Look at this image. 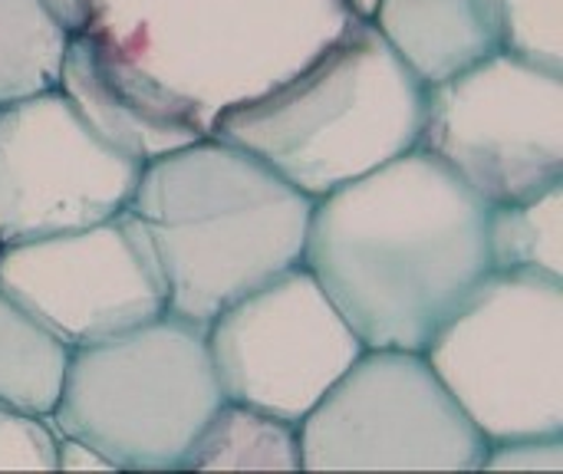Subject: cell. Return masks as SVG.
Segmentation results:
<instances>
[{
	"mask_svg": "<svg viewBox=\"0 0 563 474\" xmlns=\"http://www.w3.org/2000/svg\"><path fill=\"white\" fill-rule=\"evenodd\" d=\"M300 264L363 346L422 353L492 271L488 205L416 145L313 198Z\"/></svg>",
	"mask_w": 563,
	"mask_h": 474,
	"instance_id": "cell-1",
	"label": "cell"
},
{
	"mask_svg": "<svg viewBox=\"0 0 563 474\" xmlns=\"http://www.w3.org/2000/svg\"><path fill=\"white\" fill-rule=\"evenodd\" d=\"M125 208L152 241L168 310L208 323L300 264L313 198L247 148L205 135L145 162Z\"/></svg>",
	"mask_w": 563,
	"mask_h": 474,
	"instance_id": "cell-2",
	"label": "cell"
},
{
	"mask_svg": "<svg viewBox=\"0 0 563 474\" xmlns=\"http://www.w3.org/2000/svg\"><path fill=\"white\" fill-rule=\"evenodd\" d=\"M426 86L369 20H353L277 86L214 115L221 135L310 198L416 148Z\"/></svg>",
	"mask_w": 563,
	"mask_h": 474,
	"instance_id": "cell-3",
	"label": "cell"
},
{
	"mask_svg": "<svg viewBox=\"0 0 563 474\" xmlns=\"http://www.w3.org/2000/svg\"><path fill=\"white\" fill-rule=\"evenodd\" d=\"M82 30L122 49L188 99L208 132L218 112L251 99L369 20L376 0H86Z\"/></svg>",
	"mask_w": 563,
	"mask_h": 474,
	"instance_id": "cell-4",
	"label": "cell"
},
{
	"mask_svg": "<svg viewBox=\"0 0 563 474\" xmlns=\"http://www.w3.org/2000/svg\"><path fill=\"white\" fill-rule=\"evenodd\" d=\"M224 403L205 323L165 310L115 337L73 346L49 422L89 442L115 472H181Z\"/></svg>",
	"mask_w": 563,
	"mask_h": 474,
	"instance_id": "cell-5",
	"label": "cell"
},
{
	"mask_svg": "<svg viewBox=\"0 0 563 474\" xmlns=\"http://www.w3.org/2000/svg\"><path fill=\"white\" fill-rule=\"evenodd\" d=\"M422 353L488 442L563 432L558 277L488 271Z\"/></svg>",
	"mask_w": 563,
	"mask_h": 474,
	"instance_id": "cell-6",
	"label": "cell"
},
{
	"mask_svg": "<svg viewBox=\"0 0 563 474\" xmlns=\"http://www.w3.org/2000/svg\"><path fill=\"white\" fill-rule=\"evenodd\" d=\"M485 449L419 350L366 346L300 419L303 472H478Z\"/></svg>",
	"mask_w": 563,
	"mask_h": 474,
	"instance_id": "cell-7",
	"label": "cell"
},
{
	"mask_svg": "<svg viewBox=\"0 0 563 474\" xmlns=\"http://www.w3.org/2000/svg\"><path fill=\"white\" fill-rule=\"evenodd\" d=\"M419 148L488 208L563 181V69L495 49L426 89Z\"/></svg>",
	"mask_w": 563,
	"mask_h": 474,
	"instance_id": "cell-8",
	"label": "cell"
},
{
	"mask_svg": "<svg viewBox=\"0 0 563 474\" xmlns=\"http://www.w3.org/2000/svg\"><path fill=\"white\" fill-rule=\"evenodd\" d=\"M205 333L224 399L297 426L366 350L303 264L231 300Z\"/></svg>",
	"mask_w": 563,
	"mask_h": 474,
	"instance_id": "cell-9",
	"label": "cell"
},
{
	"mask_svg": "<svg viewBox=\"0 0 563 474\" xmlns=\"http://www.w3.org/2000/svg\"><path fill=\"white\" fill-rule=\"evenodd\" d=\"M0 290L69 350L168 310V290L139 218L122 208L96 224L0 247Z\"/></svg>",
	"mask_w": 563,
	"mask_h": 474,
	"instance_id": "cell-10",
	"label": "cell"
},
{
	"mask_svg": "<svg viewBox=\"0 0 563 474\" xmlns=\"http://www.w3.org/2000/svg\"><path fill=\"white\" fill-rule=\"evenodd\" d=\"M142 165L115 152L56 86L0 106V244L122 211Z\"/></svg>",
	"mask_w": 563,
	"mask_h": 474,
	"instance_id": "cell-11",
	"label": "cell"
},
{
	"mask_svg": "<svg viewBox=\"0 0 563 474\" xmlns=\"http://www.w3.org/2000/svg\"><path fill=\"white\" fill-rule=\"evenodd\" d=\"M59 89L96 135L139 165L211 135L188 99L89 30L69 36Z\"/></svg>",
	"mask_w": 563,
	"mask_h": 474,
	"instance_id": "cell-12",
	"label": "cell"
},
{
	"mask_svg": "<svg viewBox=\"0 0 563 474\" xmlns=\"http://www.w3.org/2000/svg\"><path fill=\"white\" fill-rule=\"evenodd\" d=\"M369 23L426 89L501 49L485 0H376Z\"/></svg>",
	"mask_w": 563,
	"mask_h": 474,
	"instance_id": "cell-13",
	"label": "cell"
},
{
	"mask_svg": "<svg viewBox=\"0 0 563 474\" xmlns=\"http://www.w3.org/2000/svg\"><path fill=\"white\" fill-rule=\"evenodd\" d=\"M181 472H303L300 426L224 399L195 436Z\"/></svg>",
	"mask_w": 563,
	"mask_h": 474,
	"instance_id": "cell-14",
	"label": "cell"
},
{
	"mask_svg": "<svg viewBox=\"0 0 563 474\" xmlns=\"http://www.w3.org/2000/svg\"><path fill=\"white\" fill-rule=\"evenodd\" d=\"M66 363L69 346L0 290V403L49 419L63 389Z\"/></svg>",
	"mask_w": 563,
	"mask_h": 474,
	"instance_id": "cell-15",
	"label": "cell"
},
{
	"mask_svg": "<svg viewBox=\"0 0 563 474\" xmlns=\"http://www.w3.org/2000/svg\"><path fill=\"white\" fill-rule=\"evenodd\" d=\"M69 36L46 0H0V106L56 89Z\"/></svg>",
	"mask_w": 563,
	"mask_h": 474,
	"instance_id": "cell-16",
	"label": "cell"
},
{
	"mask_svg": "<svg viewBox=\"0 0 563 474\" xmlns=\"http://www.w3.org/2000/svg\"><path fill=\"white\" fill-rule=\"evenodd\" d=\"M492 271H531L563 280V181L525 201L488 208Z\"/></svg>",
	"mask_w": 563,
	"mask_h": 474,
	"instance_id": "cell-17",
	"label": "cell"
},
{
	"mask_svg": "<svg viewBox=\"0 0 563 474\" xmlns=\"http://www.w3.org/2000/svg\"><path fill=\"white\" fill-rule=\"evenodd\" d=\"M498 46L563 69V0H485Z\"/></svg>",
	"mask_w": 563,
	"mask_h": 474,
	"instance_id": "cell-18",
	"label": "cell"
},
{
	"mask_svg": "<svg viewBox=\"0 0 563 474\" xmlns=\"http://www.w3.org/2000/svg\"><path fill=\"white\" fill-rule=\"evenodd\" d=\"M53 449L49 419L0 403V472H53Z\"/></svg>",
	"mask_w": 563,
	"mask_h": 474,
	"instance_id": "cell-19",
	"label": "cell"
},
{
	"mask_svg": "<svg viewBox=\"0 0 563 474\" xmlns=\"http://www.w3.org/2000/svg\"><path fill=\"white\" fill-rule=\"evenodd\" d=\"M478 472L563 474V432L561 436H518V439L488 442Z\"/></svg>",
	"mask_w": 563,
	"mask_h": 474,
	"instance_id": "cell-20",
	"label": "cell"
},
{
	"mask_svg": "<svg viewBox=\"0 0 563 474\" xmlns=\"http://www.w3.org/2000/svg\"><path fill=\"white\" fill-rule=\"evenodd\" d=\"M53 472H115L106 455H99L89 442L76 436L56 432V449H53Z\"/></svg>",
	"mask_w": 563,
	"mask_h": 474,
	"instance_id": "cell-21",
	"label": "cell"
},
{
	"mask_svg": "<svg viewBox=\"0 0 563 474\" xmlns=\"http://www.w3.org/2000/svg\"><path fill=\"white\" fill-rule=\"evenodd\" d=\"M46 3L53 7V13L63 20V26H66L69 33L82 30V26H86V20H89V7H86V0H46Z\"/></svg>",
	"mask_w": 563,
	"mask_h": 474,
	"instance_id": "cell-22",
	"label": "cell"
},
{
	"mask_svg": "<svg viewBox=\"0 0 563 474\" xmlns=\"http://www.w3.org/2000/svg\"><path fill=\"white\" fill-rule=\"evenodd\" d=\"M0 247H3V244H0Z\"/></svg>",
	"mask_w": 563,
	"mask_h": 474,
	"instance_id": "cell-23",
	"label": "cell"
}]
</instances>
